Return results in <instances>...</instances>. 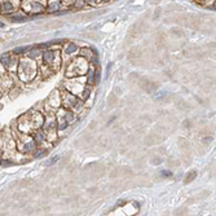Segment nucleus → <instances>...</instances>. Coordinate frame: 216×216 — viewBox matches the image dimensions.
Returning <instances> with one entry per match:
<instances>
[{"label": "nucleus", "mask_w": 216, "mask_h": 216, "mask_svg": "<svg viewBox=\"0 0 216 216\" xmlns=\"http://www.w3.org/2000/svg\"><path fill=\"white\" fill-rule=\"evenodd\" d=\"M38 65L34 60L29 57H24L18 61V68H17V75L22 82H31L36 76Z\"/></svg>", "instance_id": "f257e3e1"}, {"label": "nucleus", "mask_w": 216, "mask_h": 216, "mask_svg": "<svg viewBox=\"0 0 216 216\" xmlns=\"http://www.w3.org/2000/svg\"><path fill=\"white\" fill-rule=\"evenodd\" d=\"M89 69V62L82 57H76L66 69V76L70 79L76 76H84Z\"/></svg>", "instance_id": "f03ea898"}, {"label": "nucleus", "mask_w": 216, "mask_h": 216, "mask_svg": "<svg viewBox=\"0 0 216 216\" xmlns=\"http://www.w3.org/2000/svg\"><path fill=\"white\" fill-rule=\"evenodd\" d=\"M76 114L68 109H63L62 106L56 111V123H57V130L63 131L69 127L70 124L76 122Z\"/></svg>", "instance_id": "7ed1b4c3"}, {"label": "nucleus", "mask_w": 216, "mask_h": 216, "mask_svg": "<svg viewBox=\"0 0 216 216\" xmlns=\"http://www.w3.org/2000/svg\"><path fill=\"white\" fill-rule=\"evenodd\" d=\"M43 66L49 69L52 73L60 69L61 66V53L60 49H48L43 53Z\"/></svg>", "instance_id": "20e7f679"}, {"label": "nucleus", "mask_w": 216, "mask_h": 216, "mask_svg": "<svg viewBox=\"0 0 216 216\" xmlns=\"http://www.w3.org/2000/svg\"><path fill=\"white\" fill-rule=\"evenodd\" d=\"M61 105H62L63 109H68L70 111H73L74 114H76V113H79L82 110L83 101H80L76 96L65 91L63 93H61Z\"/></svg>", "instance_id": "39448f33"}, {"label": "nucleus", "mask_w": 216, "mask_h": 216, "mask_svg": "<svg viewBox=\"0 0 216 216\" xmlns=\"http://www.w3.org/2000/svg\"><path fill=\"white\" fill-rule=\"evenodd\" d=\"M14 140H16V148L20 153H32L38 149L35 140L29 135L22 133L20 137H14Z\"/></svg>", "instance_id": "423d86ee"}, {"label": "nucleus", "mask_w": 216, "mask_h": 216, "mask_svg": "<svg viewBox=\"0 0 216 216\" xmlns=\"http://www.w3.org/2000/svg\"><path fill=\"white\" fill-rule=\"evenodd\" d=\"M47 3L45 0L43 1H32V0H29V1H21V8L25 13L27 14H40L43 12H45V8H47Z\"/></svg>", "instance_id": "0eeeda50"}, {"label": "nucleus", "mask_w": 216, "mask_h": 216, "mask_svg": "<svg viewBox=\"0 0 216 216\" xmlns=\"http://www.w3.org/2000/svg\"><path fill=\"white\" fill-rule=\"evenodd\" d=\"M42 131L45 136V140L49 141V144L55 142L57 140V123H56V118L48 117L47 120H44V124L42 127Z\"/></svg>", "instance_id": "6e6552de"}, {"label": "nucleus", "mask_w": 216, "mask_h": 216, "mask_svg": "<svg viewBox=\"0 0 216 216\" xmlns=\"http://www.w3.org/2000/svg\"><path fill=\"white\" fill-rule=\"evenodd\" d=\"M16 149V140L13 136H11L7 132L0 133V151L4 154V157L5 154H13Z\"/></svg>", "instance_id": "1a4fd4ad"}, {"label": "nucleus", "mask_w": 216, "mask_h": 216, "mask_svg": "<svg viewBox=\"0 0 216 216\" xmlns=\"http://www.w3.org/2000/svg\"><path fill=\"white\" fill-rule=\"evenodd\" d=\"M84 78L80 79V82H79V79H70V80H66L63 82V88L66 89V92H69V93L74 95V96L76 97H80V95L83 93L84 88H86L87 86H84Z\"/></svg>", "instance_id": "9d476101"}, {"label": "nucleus", "mask_w": 216, "mask_h": 216, "mask_svg": "<svg viewBox=\"0 0 216 216\" xmlns=\"http://www.w3.org/2000/svg\"><path fill=\"white\" fill-rule=\"evenodd\" d=\"M26 115H27V119H29V123H30V127H31L32 133H34L35 131L42 130L43 124H44V120H45V118L43 117L42 113L31 110V111L27 113Z\"/></svg>", "instance_id": "9b49d317"}, {"label": "nucleus", "mask_w": 216, "mask_h": 216, "mask_svg": "<svg viewBox=\"0 0 216 216\" xmlns=\"http://www.w3.org/2000/svg\"><path fill=\"white\" fill-rule=\"evenodd\" d=\"M0 63H1V65L5 68L7 71H11V73H17V68H18V60H17V56L5 53L4 56H1V57H0Z\"/></svg>", "instance_id": "f8f14e48"}, {"label": "nucleus", "mask_w": 216, "mask_h": 216, "mask_svg": "<svg viewBox=\"0 0 216 216\" xmlns=\"http://www.w3.org/2000/svg\"><path fill=\"white\" fill-rule=\"evenodd\" d=\"M47 105V110L49 109V111H57L61 107V92L58 89H53L51 92V95L48 96V100L45 101Z\"/></svg>", "instance_id": "ddd939ff"}, {"label": "nucleus", "mask_w": 216, "mask_h": 216, "mask_svg": "<svg viewBox=\"0 0 216 216\" xmlns=\"http://www.w3.org/2000/svg\"><path fill=\"white\" fill-rule=\"evenodd\" d=\"M20 3L21 1H0V13L11 16L16 8L20 7Z\"/></svg>", "instance_id": "4468645a"}, {"label": "nucleus", "mask_w": 216, "mask_h": 216, "mask_svg": "<svg viewBox=\"0 0 216 216\" xmlns=\"http://www.w3.org/2000/svg\"><path fill=\"white\" fill-rule=\"evenodd\" d=\"M61 8V1L60 0H49L47 3V8H45V11L49 12V13H56V12H58Z\"/></svg>", "instance_id": "2eb2a0df"}, {"label": "nucleus", "mask_w": 216, "mask_h": 216, "mask_svg": "<svg viewBox=\"0 0 216 216\" xmlns=\"http://www.w3.org/2000/svg\"><path fill=\"white\" fill-rule=\"evenodd\" d=\"M95 76H96V70L92 66H89L88 71H87V84H88V87L95 86Z\"/></svg>", "instance_id": "dca6fc26"}, {"label": "nucleus", "mask_w": 216, "mask_h": 216, "mask_svg": "<svg viewBox=\"0 0 216 216\" xmlns=\"http://www.w3.org/2000/svg\"><path fill=\"white\" fill-rule=\"evenodd\" d=\"M65 55H73L74 52H76L78 51V45L75 44V43H68V44L65 45Z\"/></svg>", "instance_id": "f3484780"}, {"label": "nucleus", "mask_w": 216, "mask_h": 216, "mask_svg": "<svg viewBox=\"0 0 216 216\" xmlns=\"http://www.w3.org/2000/svg\"><path fill=\"white\" fill-rule=\"evenodd\" d=\"M195 3H198L202 7H206V8L215 9V1L213 0H195Z\"/></svg>", "instance_id": "a211bd4d"}, {"label": "nucleus", "mask_w": 216, "mask_h": 216, "mask_svg": "<svg viewBox=\"0 0 216 216\" xmlns=\"http://www.w3.org/2000/svg\"><path fill=\"white\" fill-rule=\"evenodd\" d=\"M42 55V51H40V48H35V49H30L29 51V55H26L29 58H31V60L35 61V58L39 57V56Z\"/></svg>", "instance_id": "6ab92c4d"}, {"label": "nucleus", "mask_w": 216, "mask_h": 216, "mask_svg": "<svg viewBox=\"0 0 216 216\" xmlns=\"http://www.w3.org/2000/svg\"><path fill=\"white\" fill-rule=\"evenodd\" d=\"M106 3H110V1H107V0H87L86 1V4H88L91 7H100Z\"/></svg>", "instance_id": "aec40b11"}, {"label": "nucleus", "mask_w": 216, "mask_h": 216, "mask_svg": "<svg viewBox=\"0 0 216 216\" xmlns=\"http://www.w3.org/2000/svg\"><path fill=\"white\" fill-rule=\"evenodd\" d=\"M30 49H31L30 47L25 45V47H18V48H16V49L13 51V53H14V56H17V55H25V53L27 55V52H29Z\"/></svg>", "instance_id": "412c9836"}, {"label": "nucleus", "mask_w": 216, "mask_h": 216, "mask_svg": "<svg viewBox=\"0 0 216 216\" xmlns=\"http://www.w3.org/2000/svg\"><path fill=\"white\" fill-rule=\"evenodd\" d=\"M89 93H91V87H88V86H87L86 88H84L83 93L80 95V101H86V100L89 97Z\"/></svg>", "instance_id": "4be33fe9"}, {"label": "nucleus", "mask_w": 216, "mask_h": 216, "mask_svg": "<svg viewBox=\"0 0 216 216\" xmlns=\"http://www.w3.org/2000/svg\"><path fill=\"white\" fill-rule=\"evenodd\" d=\"M11 20L13 22H24V21H26V17L25 16H21V13H16V16H12L11 17Z\"/></svg>", "instance_id": "5701e85b"}, {"label": "nucleus", "mask_w": 216, "mask_h": 216, "mask_svg": "<svg viewBox=\"0 0 216 216\" xmlns=\"http://www.w3.org/2000/svg\"><path fill=\"white\" fill-rule=\"evenodd\" d=\"M86 5V1L84 0H74V8H76V9H82L83 7Z\"/></svg>", "instance_id": "b1692460"}, {"label": "nucleus", "mask_w": 216, "mask_h": 216, "mask_svg": "<svg viewBox=\"0 0 216 216\" xmlns=\"http://www.w3.org/2000/svg\"><path fill=\"white\" fill-rule=\"evenodd\" d=\"M74 5V0H62L61 1V7L63 8H71Z\"/></svg>", "instance_id": "393cba45"}, {"label": "nucleus", "mask_w": 216, "mask_h": 216, "mask_svg": "<svg viewBox=\"0 0 216 216\" xmlns=\"http://www.w3.org/2000/svg\"><path fill=\"white\" fill-rule=\"evenodd\" d=\"M197 177V172L195 171H192V172H189L188 173V176H186V180H185V182H190V181H193V180Z\"/></svg>", "instance_id": "a878e982"}, {"label": "nucleus", "mask_w": 216, "mask_h": 216, "mask_svg": "<svg viewBox=\"0 0 216 216\" xmlns=\"http://www.w3.org/2000/svg\"><path fill=\"white\" fill-rule=\"evenodd\" d=\"M58 159H60V157H58V155H53L52 158H51L49 161L47 162V166H53V164H55L56 162L58 161Z\"/></svg>", "instance_id": "bb28decb"}, {"label": "nucleus", "mask_w": 216, "mask_h": 216, "mask_svg": "<svg viewBox=\"0 0 216 216\" xmlns=\"http://www.w3.org/2000/svg\"><path fill=\"white\" fill-rule=\"evenodd\" d=\"M0 164H1V166H12V164H13V162L9 161V159L3 158V161H0Z\"/></svg>", "instance_id": "cd10ccee"}, {"label": "nucleus", "mask_w": 216, "mask_h": 216, "mask_svg": "<svg viewBox=\"0 0 216 216\" xmlns=\"http://www.w3.org/2000/svg\"><path fill=\"white\" fill-rule=\"evenodd\" d=\"M44 154H45V150H43V149H42V150L35 151V153H34V157H35V158H39V157L44 155Z\"/></svg>", "instance_id": "c85d7f7f"}, {"label": "nucleus", "mask_w": 216, "mask_h": 216, "mask_svg": "<svg viewBox=\"0 0 216 216\" xmlns=\"http://www.w3.org/2000/svg\"><path fill=\"white\" fill-rule=\"evenodd\" d=\"M161 175L163 177H169V176H172V172L171 171H167V169H163V171L161 172Z\"/></svg>", "instance_id": "c756f323"}, {"label": "nucleus", "mask_w": 216, "mask_h": 216, "mask_svg": "<svg viewBox=\"0 0 216 216\" xmlns=\"http://www.w3.org/2000/svg\"><path fill=\"white\" fill-rule=\"evenodd\" d=\"M0 95H1V93H0Z\"/></svg>", "instance_id": "7c9ffc66"}]
</instances>
